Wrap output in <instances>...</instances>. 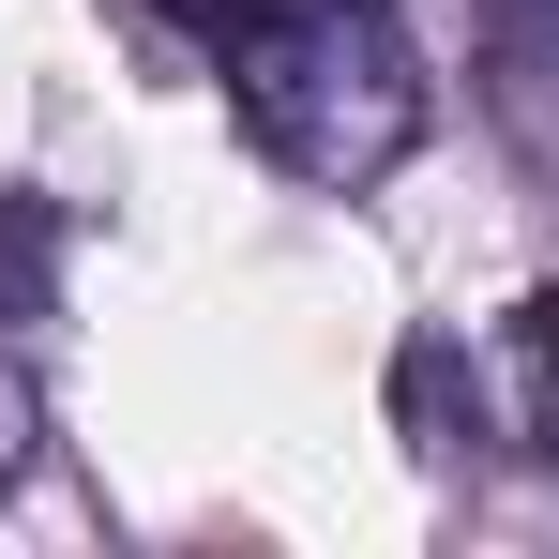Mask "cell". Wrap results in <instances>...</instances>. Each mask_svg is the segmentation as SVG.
<instances>
[{"mask_svg": "<svg viewBox=\"0 0 559 559\" xmlns=\"http://www.w3.org/2000/svg\"><path fill=\"white\" fill-rule=\"evenodd\" d=\"M484 106L559 182V0H484Z\"/></svg>", "mask_w": 559, "mask_h": 559, "instance_id": "obj_2", "label": "cell"}, {"mask_svg": "<svg viewBox=\"0 0 559 559\" xmlns=\"http://www.w3.org/2000/svg\"><path fill=\"white\" fill-rule=\"evenodd\" d=\"M167 15L212 46L242 136L273 152L287 182H318V197L393 182L424 152V121H439L424 46H408L393 0H167Z\"/></svg>", "mask_w": 559, "mask_h": 559, "instance_id": "obj_1", "label": "cell"}, {"mask_svg": "<svg viewBox=\"0 0 559 559\" xmlns=\"http://www.w3.org/2000/svg\"><path fill=\"white\" fill-rule=\"evenodd\" d=\"M46 287H61V197L0 182V333H31V318H46Z\"/></svg>", "mask_w": 559, "mask_h": 559, "instance_id": "obj_4", "label": "cell"}, {"mask_svg": "<svg viewBox=\"0 0 559 559\" xmlns=\"http://www.w3.org/2000/svg\"><path fill=\"white\" fill-rule=\"evenodd\" d=\"M499 439L530 468H559V287H530L499 318Z\"/></svg>", "mask_w": 559, "mask_h": 559, "instance_id": "obj_3", "label": "cell"}, {"mask_svg": "<svg viewBox=\"0 0 559 559\" xmlns=\"http://www.w3.org/2000/svg\"><path fill=\"white\" fill-rule=\"evenodd\" d=\"M15 468H31V393L0 378V499H15Z\"/></svg>", "mask_w": 559, "mask_h": 559, "instance_id": "obj_5", "label": "cell"}]
</instances>
